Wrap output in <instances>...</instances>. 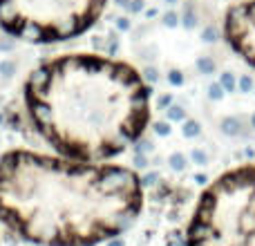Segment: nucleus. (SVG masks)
Wrapping results in <instances>:
<instances>
[{"mask_svg": "<svg viewBox=\"0 0 255 246\" xmlns=\"http://www.w3.org/2000/svg\"><path fill=\"white\" fill-rule=\"evenodd\" d=\"M197 65H199V70H202L204 74H211V72H213V67H215V63H213L211 58H202V61H199Z\"/></svg>", "mask_w": 255, "mask_h": 246, "instance_id": "nucleus-10", "label": "nucleus"}, {"mask_svg": "<svg viewBox=\"0 0 255 246\" xmlns=\"http://www.w3.org/2000/svg\"><path fill=\"white\" fill-rule=\"evenodd\" d=\"M128 27H130L128 18H119V29H128Z\"/></svg>", "mask_w": 255, "mask_h": 246, "instance_id": "nucleus-20", "label": "nucleus"}, {"mask_svg": "<svg viewBox=\"0 0 255 246\" xmlns=\"http://www.w3.org/2000/svg\"><path fill=\"white\" fill-rule=\"evenodd\" d=\"M238 125H240V123H238V119H233V117H229V119L222 121V130H224L226 134H238V132H240Z\"/></svg>", "mask_w": 255, "mask_h": 246, "instance_id": "nucleus-7", "label": "nucleus"}, {"mask_svg": "<svg viewBox=\"0 0 255 246\" xmlns=\"http://www.w3.org/2000/svg\"><path fill=\"white\" fill-rule=\"evenodd\" d=\"M186 246H255V163L231 168L206 186Z\"/></svg>", "mask_w": 255, "mask_h": 246, "instance_id": "nucleus-3", "label": "nucleus"}, {"mask_svg": "<svg viewBox=\"0 0 255 246\" xmlns=\"http://www.w3.org/2000/svg\"><path fill=\"white\" fill-rule=\"evenodd\" d=\"M222 34L229 47L255 70V0H244L226 9Z\"/></svg>", "mask_w": 255, "mask_h": 246, "instance_id": "nucleus-5", "label": "nucleus"}, {"mask_svg": "<svg viewBox=\"0 0 255 246\" xmlns=\"http://www.w3.org/2000/svg\"><path fill=\"white\" fill-rule=\"evenodd\" d=\"M168 79H170V83L172 85H181V83H184V79H181V74H179V72H170V76H168Z\"/></svg>", "mask_w": 255, "mask_h": 246, "instance_id": "nucleus-14", "label": "nucleus"}, {"mask_svg": "<svg viewBox=\"0 0 255 246\" xmlns=\"http://www.w3.org/2000/svg\"><path fill=\"white\" fill-rule=\"evenodd\" d=\"M150 88L130 63L101 54H65L38 65L25 103L38 134L61 157L103 163L141 139Z\"/></svg>", "mask_w": 255, "mask_h": 246, "instance_id": "nucleus-2", "label": "nucleus"}, {"mask_svg": "<svg viewBox=\"0 0 255 246\" xmlns=\"http://www.w3.org/2000/svg\"><path fill=\"white\" fill-rule=\"evenodd\" d=\"M16 74V61H0V76L9 79Z\"/></svg>", "mask_w": 255, "mask_h": 246, "instance_id": "nucleus-6", "label": "nucleus"}, {"mask_svg": "<svg viewBox=\"0 0 255 246\" xmlns=\"http://www.w3.org/2000/svg\"><path fill=\"white\" fill-rule=\"evenodd\" d=\"M168 117H170L172 121H181L184 119V112H181V108H170V112H168Z\"/></svg>", "mask_w": 255, "mask_h": 246, "instance_id": "nucleus-12", "label": "nucleus"}, {"mask_svg": "<svg viewBox=\"0 0 255 246\" xmlns=\"http://www.w3.org/2000/svg\"><path fill=\"white\" fill-rule=\"evenodd\" d=\"M13 47V40L11 38H0V52H9Z\"/></svg>", "mask_w": 255, "mask_h": 246, "instance_id": "nucleus-13", "label": "nucleus"}, {"mask_svg": "<svg viewBox=\"0 0 255 246\" xmlns=\"http://www.w3.org/2000/svg\"><path fill=\"white\" fill-rule=\"evenodd\" d=\"M193 159H195L197 163H206V154H204L202 150H195V152H193Z\"/></svg>", "mask_w": 255, "mask_h": 246, "instance_id": "nucleus-17", "label": "nucleus"}, {"mask_svg": "<svg viewBox=\"0 0 255 246\" xmlns=\"http://www.w3.org/2000/svg\"><path fill=\"white\" fill-rule=\"evenodd\" d=\"M108 0H0V27L29 43H61L85 34Z\"/></svg>", "mask_w": 255, "mask_h": 246, "instance_id": "nucleus-4", "label": "nucleus"}, {"mask_svg": "<svg viewBox=\"0 0 255 246\" xmlns=\"http://www.w3.org/2000/svg\"><path fill=\"white\" fill-rule=\"evenodd\" d=\"M115 2H117V4H128L130 0H115Z\"/></svg>", "mask_w": 255, "mask_h": 246, "instance_id": "nucleus-22", "label": "nucleus"}, {"mask_svg": "<svg viewBox=\"0 0 255 246\" xmlns=\"http://www.w3.org/2000/svg\"><path fill=\"white\" fill-rule=\"evenodd\" d=\"M184 134L186 136H197L199 134V123L197 121H186L184 123Z\"/></svg>", "mask_w": 255, "mask_h": 246, "instance_id": "nucleus-9", "label": "nucleus"}, {"mask_svg": "<svg viewBox=\"0 0 255 246\" xmlns=\"http://www.w3.org/2000/svg\"><path fill=\"white\" fill-rule=\"evenodd\" d=\"M166 25H177V16H175V13H166Z\"/></svg>", "mask_w": 255, "mask_h": 246, "instance_id": "nucleus-19", "label": "nucleus"}, {"mask_svg": "<svg viewBox=\"0 0 255 246\" xmlns=\"http://www.w3.org/2000/svg\"><path fill=\"white\" fill-rule=\"evenodd\" d=\"M222 94H224V88H222L220 83H217V85H213V88H211V99H220Z\"/></svg>", "mask_w": 255, "mask_h": 246, "instance_id": "nucleus-15", "label": "nucleus"}, {"mask_svg": "<svg viewBox=\"0 0 255 246\" xmlns=\"http://www.w3.org/2000/svg\"><path fill=\"white\" fill-rule=\"evenodd\" d=\"M251 123H253V127H255V115H253V119H251Z\"/></svg>", "mask_w": 255, "mask_h": 246, "instance_id": "nucleus-24", "label": "nucleus"}, {"mask_svg": "<svg viewBox=\"0 0 255 246\" xmlns=\"http://www.w3.org/2000/svg\"><path fill=\"white\" fill-rule=\"evenodd\" d=\"M143 181L112 163L11 150L0 159V222L40 246H97L128 231Z\"/></svg>", "mask_w": 255, "mask_h": 246, "instance_id": "nucleus-1", "label": "nucleus"}, {"mask_svg": "<svg viewBox=\"0 0 255 246\" xmlns=\"http://www.w3.org/2000/svg\"><path fill=\"white\" fill-rule=\"evenodd\" d=\"M242 90H251V79H242Z\"/></svg>", "mask_w": 255, "mask_h": 246, "instance_id": "nucleus-21", "label": "nucleus"}, {"mask_svg": "<svg viewBox=\"0 0 255 246\" xmlns=\"http://www.w3.org/2000/svg\"><path fill=\"white\" fill-rule=\"evenodd\" d=\"M141 7H143V0H130V9H132V11H141Z\"/></svg>", "mask_w": 255, "mask_h": 246, "instance_id": "nucleus-18", "label": "nucleus"}, {"mask_svg": "<svg viewBox=\"0 0 255 246\" xmlns=\"http://www.w3.org/2000/svg\"><path fill=\"white\" fill-rule=\"evenodd\" d=\"M220 85L224 88V92H231V90L235 88V79H233V74H229V72H226V74H222V76H220Z\"/></svg>", "mask_w": 255, "mask_h": 246, "instance_id": "nucleus-8", "label": "nucleus"}, {"mask_svg": "<svg viewBox=\"0 0 255 246\" xmlns=\"http://www.w3.org/2000/svg\"><path fill=\"white\" fill-rule=\"evenodd\" d=\"M170 163H172V168H175V170H181V168H184V163H186V159H184V154H172L170 157Z\"/></svg>", "mask_w": 255, "mask_h": 246, "instance_id": "nucleus-11", "label": "nucleus"}, {"mask_svg": "<svg viewBox=\"0 0 255 246\" xmlns=\"http://www.w3.org/2000/svg\"><path fill=\"white\" fill-rule=\"evenodd\" d=\"M2 123H4V117H2V115H0V125H2Z\"/></svg>", "mask_w": 255, "mask_h": 246, "instance_id": "nucleus-23", "label": "nucleus"}, {"mask_svg": "<svg viewBox=\"0 0 255 246\" xmlns=\"http://www.w3.org/2000/svg\"><path fill=\"white\" fill-rule=\"evenodd\" d=\"M154 130H157V134H168V132H170V127H168V123L159 121L157 125H154Z\"/></svg>", "mask_w": 255, "mask_h": 246, "instance_id": "nucleus-16", "label": "nucleus"}]
</instances>
